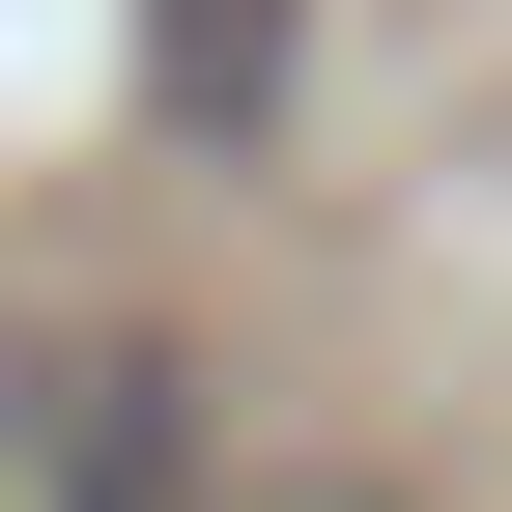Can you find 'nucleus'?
<instances>
[{"instance_id": "obj_2", "label": "nucleus", "mask_w": 512, "mask_h": 512, "mask_svg": "<svg viewBox=\"0 0 512 512\" xmlns=\"http://www.w3.org/2000/svg\"><path fill=\"white\" fill-rule=\"evenodd\" d=\"M86 512H171V370H143V342L86 370Z\"/></svg>"}, {"instance_id": "obj_1", "label": "nucleus", "mask_w": 512, "mask_h": 512, "mask_svg": "<svg viewBox=\"0 0 512 512\" xmlns=\"http://www.w3.org/2000/svg\"><path fill=\"white\" fill-rule=\"evenodd\" d=\"M256 86H285V0H143V114L171 143H228Z\"/></svg>"}]
</instances>
